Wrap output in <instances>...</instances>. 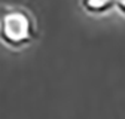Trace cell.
I'll return each instance as SVG.
<instances>
[{"mask_svg": "<svg viewBox=\"0 0 125 119\" xmlns=\"http://www.w3.org/2000/svg\"><path fill=\"white\" fill-rule=\"evenodd\" d=\"M39 36L36 18L22 6L0 8V42L13 51L33 45Z\"/></svg>", "mask_w": 125, "mask_h": 119, "instance_id": "6da1fadb", "label": "cell"}, {"mask_svg": "<svg viewBox=\"0 0 125 119\" xmlns=\"http://www.w3.org/2000/svg\"><path fill=\"white\" fill-rule=\"evenodd\" d=\"M81 8L92 17H103L115 9V0H81Z\"/></svg>", "mask_w": 125, "mask_h": 119, "instance_id": "7a4b0ae2", "label": "cell"}, {"mask_svg": "<svg viewBox=\"0 0 125 119\" xmlns=\"http://www.w3.org/2000/svg\"><path fill=\"white\" fill-rule=\"evenodd\" d=\"M115 9L125 18V0H115Z\"/></svg>", "mask_w": 125, "mask_h": 119, "instance_id": "3957f363", "label": "cell"}]
</instances>
